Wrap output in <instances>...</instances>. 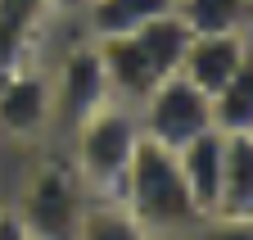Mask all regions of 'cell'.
I'll use <instances>...</instances> for the list:
<instances>
[{
  "label": "cell",
  "instance_id": "cell-1",
  "mask_svg": "<svg viewBox=\"0 0 253 240\" xmlns=\"http://www.w3.org/2000/svg\"><path fill=\"white\" fill-rule=\"evenodd\" d=\"M185 41H190V27L176 18V9L158 14L154 23H145L140 32H131V37L95 41L100 64H104V77H109V96L136 109L158 82L181 68Z\"/></svg>",
  "mask_w": 253,
  "mask_h": 240
},
{
  "label": "cell",
  "instance_id": "cell-2",
  "mask_svg": "<svg viewBox=\"0 0 253 240\" xmlns=\"http://www.w3.org/2000/svg\"><path fill=\"white\" fill-rule=\"evenodd\" d=\"M140 145V118L131 104L109 100L68 132V163L86 199H122V182Z\"/></svg>",
  "mask_w": 253,
  "mask_h": 240
},
{
  "label": "cell",
  "instance_id": "cell-3",
  "mask_svg": "<svg viewBox=\"0 0 253 240\" xmlns=\"http://www.w3.org/2000/svg\"><path fill=\"white\" fill-rule=\"evenodd\" d=\"M122 204L136 218L140 236H168V231H185V227H204L195 204H190L185 182H181L176 149H163L145 136L131 154V168H126Z\"/></svg>",
  "mask_w": 253,
  "mask_h": 240
},
{
  "label": "cell",
  "instance_id": "cell-4",
  "mask_svg": "<svg viewBox=\"0 0 253 240\" xmlns=\"http://www.w3.org/2000/svg\"><path fill=\"white\" fill-rule=\"evenodd\" d=\"M86 204V191L68 159H41L27 172V182L14 199V213L27 227V240H63L77 236V213Z\"/></svg>",
  "mask_w": 253,
  "mask_h": 240
},
{
  "label": "cell",
  "instance_id": "cell-5",
  "mask_svg": "<svg viewBox=\"0 0 253 240\" xmlns=\"http://www.w3.org/2000/svg\"><path fill=\"white\" fill-rule=\"evenodd\" d=\"M140 118V136L163 145V149H181L185 141H195L204 132H212V104L199 86H190L181 73L163 77L154 91L136 104Z\"/></svg>",
  "mask_w": 253,
  "mask_h": 240
},
{
  "label": "cell",
  "instance_id": "cell-6",
  "mask_svg": "<svg viewBox=\"0 0 253 240\" xmlns=\"http://www.w3.org/2000/svg\"><path fill=\"white\" fill-rule=\"evenodd\" d=\"M50 77V123H59L63 132H73L82 118H90L100 104H109V77L100 64L95 41H77L63 50V59L54 64Z\"/></svg>",
  "mask_w": 253,
  "mask_h": 240
},
{
  "label": "cell",
  "instance_id": "cell-7",
  "mask_svg": "<svg viewBox=\"0 0 253 240\" xmlns=\"http://www.w3.org/2000/svg\"><path fill=\"white\" fill-rule=\"evenodd\" d=\"M217 227H253V132L221 136V177H217V204L212 218Z\"/></svg>",
  "mask_w": 253,
  "mask_h": 240
},
{
  "label": "cell",
  "instance_id": "cell-8",
  "mask_svg": "<svg viewBox=\"0 0 253 240\" xmlns=\"http://www.w3.org/2000/svg\"><path fill=\"white\" fill-rule=\"evenodd\" d=\"M253 64V50H249V32H204V37H190L185 54H181V77L190 86H199L204 96L221 91L240 68Z\"/></svg>",
  "mask_w": 253,
  "mask_h": 240
},
{
  "label": "cell",
  "instance_id": "cell-9",
  "mask_svg": "<svg viewBox=\"0 0 253 240\" xmlns=\"http://www.w3.org/2000/svg\"><path fill=\"white\" fill-rule=\"evenodd\" d=\"M50 127V77L37 64H23L0 82V132L9 141H37Z\"/></svg>",
  "mask_w": 253,
  "mask_h": 240
},
{
  "label": "cell",
  "instance_id": "cell-10",
  "mask_svg": "<svg viewBox=\"0 0 253 240\" xmlns=\"http://www.w3.org/2000/svg\"><path fill=\"white\" fill-rule=\"evenodd\" d=\"M82 9V32L86 41H109V37H131L145 23L172 9V0H77Z\"/></svg>",
  "mask_w": 253,
  "mask_h": 240
},
{
  "label": "cell",
  "instance_id": "cell-11",
  "mask_svg": "<svg viewBox=\"0 0 253 240\" xmlns=\"http://www.w3.org/2000/svg\"><path fill=\"white\" fill-rule=\"evenodd\" d=\"M176 163H181V182L190 191L199 222H208L217 204V177H221V132H204L195 141H185L176 149Z\"/></svg>",
  "mask_w": 253,
  "mask_h": 240
},
{
  "label": "cell",
  "instance_id": "cell-12",
  "mask_svg": "<svg viewBox=\"0 0 253 240\" xmlns=\"http://www.w3.org/2000/svg\"><path fill=\"white\" fill-rule=\"evenodd\" d=\"M172 9L190 27V37H204V32H249L253 0H172Z\"/></svg>",
  "mask_w": 253,
  "mask_h": 240
},
{
  "label": "cell",
  "instance_id": "cell-13",
  "mask_svg": "<svg viewBox=\"0 0 253 240\" xmlns=\"http://www.w3.org/2000/svg\"><path fill=\"white\" fill-rule=\"evenodd\" d=\"M208 104H212V132H221V136L253 132V64L240 68L221 91H212Z\"/></svg>",
  "mask_w": 253,
  "mask_h": 240
},
{
  "label": "cell",
  "instance_id": "cell-14",
  "mask_svg": "<svg viewBox=\"0 0 253 240\" xmlns=\"http://www.w3.org/2000/svg\"><path fill=\"white\" fill-rule=\"evenodd\" d=\"M77 236L82 240H140V227L122 199H86L77 213Z\"/></svg>",
  "mask_w": 253,
  "mask_h": 240
},
{
  "label": "cell",
  "instance_id": "cell-15",
  "mask_svg": "<svg viewBox=\"0 0 253 240\" xmlns=\"http://www.w3.org/2000/svg\"><path fill=\"white\" fill-rule=\"evenodd\" d=\"M54 5V14H63V9H77V0H50Z\"/></svg>",
  "mask_w": 253,
  "mask_h": 240
},
{
  "label": "cell",
  "instance_id": "cell-16",
  "mask_svg": "<svg viewBox=\"0 0 253 240\" xmlns=\"http://www.w3.org/2000/svg\"><path fill=\"white\" fill-rule=\"evenodd\" d=\"M0 204H5V195H0Z\"/></svg>",
  "mask_w": 253,
  "mask_h": 240
}]
</instances>
